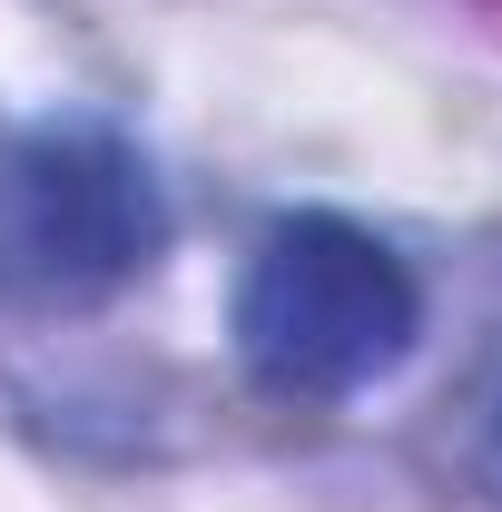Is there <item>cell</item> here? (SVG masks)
Wrapping results in <instances>:
<instances>
[{
    "label": "cell",
    "instance_id": "obj_2",
    "mask_svg": "<svg viewBox=\"0 0 502 512\" xmlns=\"http://www.w3.org/2000/svg\"><path fill=\"white\" fill-rule=\"evenodd\" d=\"M168 247V207L148 158L119 128H30L0 158V306L79 316L138 286Z\"/></svg>",
    "mask_w": 502,
    "mask_h": 512
},
{
    "label": "cell",
    "instance_id": "obj_1",
    "mask_svg": "<svg viewBox=\"0 0 502 512\" xmlns=\"http://www.w3.org/2000/svg\"><path fill=\"white\" fill-rule=\"evenodd\" d=\"M227 335H237V355L266 394L335 404V394H365L375 375H394L414 355L424 286L375 227L306 207V217H276L256 237Z\"/></svg>",
    "mask_w": 502,
    "mask_h": 512
}]
</instances>
